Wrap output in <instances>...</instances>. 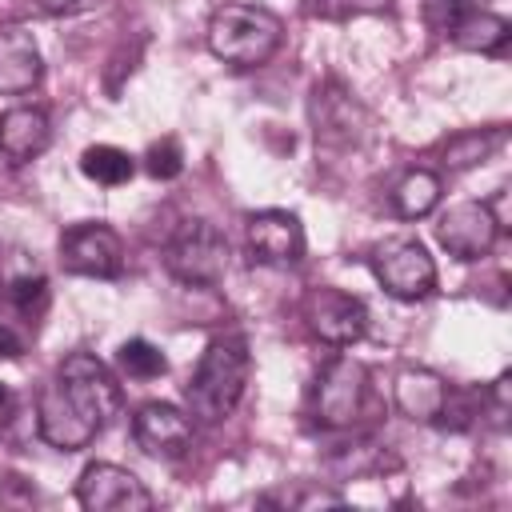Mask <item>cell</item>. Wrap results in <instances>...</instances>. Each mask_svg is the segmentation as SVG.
<instances>
[{
	"mask_svg": "<svg viewBox=\"0 0 512 512\" xmlns=\"http://www.w3.org/2000/svg\"><path fill=\"white\" fill-rule=\"evenodd\" d=\"M248 372H252V356H248L244 336H216L204 348V356L184 388L188 416H196L204 424H220L224 416H232V408L240 404V396L248 388Z\"/></svg>",
	"mask_w": 512,
	"mask_h": 512,
	"instance_id": "1",
	"label": "cell"
},
{
	"mask_svg": "<svg viewBox=\"0 0 512 512\" xmlns=\"http://www.w3.org/2000/svg\"><path fill=\"white\" fill-rule=\"evenodd\" d=\"M284 24L256 4H224L208 20V52L232 68H256L280 48Z\"/></svg>",
	"mask_w": 512,
	"mask_h": 512,
	"instance_id": "2",
	"label": "cell"
},
{
	"mask_svg": "<svg viewBox=\"0 0 512 512\" xmlns=\"http://www.w3.org/2000/svg\"><path fill=\"white\" fill-rule=\"evenodd\" d=\"M164 264L180 284L216 288L228 272V236L208 220H184L164 248Z\"/></svg>",
	"mask_w": 512,
	"mask_h": 512,
	"instance_id": "3",
	"label": "cell"
},
{
	"mask_svg": "<svg viewBox=\"0 0 512 512\" xmlns=\"http://www.w3.org/2000/svg\"><path fill=\"white\" fill-rule=\"evenodd\" d=\"M372 272L396 300H420L436 288V264L428 248L412 236H392L372 248Z\"/></svg>",
	"mask_w": 512,
	"mask_h": 512,
	"instance_id": "4",
	"label": "cell"
},
{
	"mask_svg": "<svg viewBox=\"0 0 512 512\" xmlns=\"http://www.w3.org/2000/svg\"><path fill=\"white\" fill-rule=\"evenodd\" d=\"M60 264L72 276H92V280H116L124 272V244L120 236L100 224H72L60 232Z\"/></svg>",
	"mask_w": 512,
	"mask_h": 512,
	"instance_id": "5",
	"label": "cell"
},
{
	"mask_svg": "<svg viewBox=\"0 0 512 512\" xmlns=\"http://www.w3.org/2000/svg\"><path fill=\"white\" fill-rule=\"evenodd\" d=\"M364 392H368V372L364 364L340 356L332 360L312 388V416L324 428H352L364 412Z\"/></svg>",
	"mask_w": 512,
	"mask_h": 512,
	"instance_id": "6",
	"label": "cell"
},
{
	"mask_svg": "<svg viewBox=\"0 0 512 512\" xmlns=\"http://www.w3.org/2000/svg\"><path fill=\"white\" fill-rule=\"evenodd\" d=\"M76 500L88 512H148L152 508V492L144 488V480L120 464H88L76 480Z\"/></svg>",
	"mask_w": 512,
	"mask_h": 512,
	"instance_id": "7",
	"label": "cell"
},
{
	"mask_svg": "<svg viewBox=\"0 0 512 512\" xmlns=\"http://www.w3.org/2000/svg\"><path fill=\"white\" fill-rule=\"evenodd\" d=\"M304 320H308V328L324 344H336V348H352L368 332V308H364V300L352 296V292L328 288V284L324 288H312L304 296Z\"/></svg>",
	"mask_w": 512,
	"mask_h": 512,
	"instance_id": "8",
	"label": "cell"
},
{
	"mask_svg": "<svg viewBox=\"0 0 512 512\" xmlns=\"http://www.w3.org/2000/svg\"><path fill=\"white\" fill-rule=\"evenodd\" d=\"M56 380L64 384V392H68L100 428L120 412V384L112 380L108 364L96 360L92 352H72V356L60 364Z\"/></svg>",
	"mask_w": 512,
	"mask_h": 512,
	"instance_id": "9",
	"label": "cell"
},
{
	"mask_svg": "<svg viewBox=\"0 0 512 512\" xmlns=\"http://www.w3.org/2000/svg\"><path fill=\"white\" fill-rule=\"evenodd\" d=\"M36 428H40V436H44L52 448H60V452H80V448H88V444L96 440V432H100V424L64 392L60 380L44 384L40 404H36Z\"/></svg>",
	"mask_w": 512,
	"mask_h": 512,
	"instance_id": "10",
	"label": "cell"
},
{
	"mask_svg": "<svg viewBox=\"0 0 512 512\" xmlns=\"http://www.w3.org/2000/svg\"><path fill=\"white\" fill-rule=\"evenodd\" d=\"M500 236V224L496 216L488 212L484 200H464V204H452L448 212L436 216V240L456 256V260H480L492 252Z\"/></svg>",
	"mask_w": 512,
	"mask_h": 512,
	"instance_id": "11",
	"label": "cell"
},
{
	"mask_svg": "<svg viewBox=\"0 0 512 512\" xmlns=\"http://www.w3.org/2000/svg\"><path fill=\"white\" fill-rule=\"evenodd\" d=\"M248 248L252 260L260 264H276L288 268L304 256V228L296 220V212L288 208H264L248 216Z\"/></svg>",
	"mask_w": 512,
	"mask_h": 512,
	"instance_id": "12",
	"label": "cell"
},
{
	"mask_svg": "<svg viewBox=\"0 0 512 512\" xmlns=\"http://www.w3.org/2000/svg\"><path fill=\"white\" fill-rule=\"evenodd\" d=\"M132 436L148 456H164L176 460L192 448V420L188 412H180L176 404L152 400L132 416Z\"/></svg>",
	"mask_w": 512,
	"mask_h": 512,
	"instance_id": "13",
	"label": "cell"
},
{
	"mask_svg": "<svg viewBox=\"0 0 512 512\" xmlns=\"http://www.w3.org/2000/svg\"><path fill=\"white\" fill-rule=\"evenodd\" d=\"M40 72H44V60H40L36 36L20 24H4L0 28V92L4 96L32 92L40 84Z\"/></svg>",
	"mask_w": 512,
	"mask_h": 512,
	"instance_id": "14",
	"label": "cell"
},
{
	"mask_svg": "<svg viewBox=\"0 0 512 512\" xmlns=\"http://www.w3.org/2000/svg\"><path fill=\"white\" fill-rule=\"evenodd\" d=\"M312 124L320 144H352L364 124V112L340 84H320L312 92Z\"/></svg>",
	"mask_w": 512,
	"mask_h": 512,
	"instance_id": "15",
	"label": "cell"
},
{
	"mask_svg": "<svg viewBox=\"0 0 512 512\" xmlns=\"http://www.w3.org/2000/svg\"><path fill=\"white\" fill-rule=\"evenodd\" d=\"M392 396H396V408L408 420L428 424V420H440V408L448 400V384L432 368H400L396 384H392Z\"/></svg>",
	"mask_w": 512,
	"mask_h": 512,
	"instance_id": "16",
	"label": "cell"
},
{
	"mask_svg": "<svg viewBox=\"0 0 512 512\" xmlns=\"http://www.w3.org/2000/svg\"><path fill=\"white\" fill-rule=\"evenodd\" d=\"M48 148V116L32 104H16L0 116V152L12 164H24Z\"/></svg>",
	"mask_w": 512,
	"mask_h": 512,
	"instance_id": "17",
	"label": "cell"
},
{
	"mask_svg": "<svg viewBox=\"0 0 512 512\" xmlns=\"http://www.w3.org/2000/svg\"><path fill=\"white\" fill-rule=\"evenodd\" d=\"M0 300L12 308V312H20V316H36L40 308H44V300H48V280H44V272L36 268V264H28L20 252L4 264V272H0Z\"/></svg>",
	"mask_w": 512,
	"mask_h": 512,
	"instance_id": "18",
	"label": "cell"
},
{
	"mask_svg": "<svg viewBox=\"0 0 512 512\" xmlns=\"http://www.w3.org/2000/svg\"><path fill=\"white\" fill-rule=\"evenodd\" d=\"M448 36H452V44H460V48H468V52H504L512 28H508L504 16L480 8V12H468L464 20H456V24L448 28Z\"/></svg>",
	"mask_w": 512,
	"mask_h": 512,
	"instance_id": "19",
	"label": "cell"
},
{
	"mask_svg": "<svg viewBox=\"0 0 512 512\" xmlns=\"http://www.w3.org/2000/svg\"><path fill=\"white\" fill-rule=\"evenodd\" d=\"M80 172H84L88 180L104 184V188H116V184H128V180H132L136 160H132L124 148H116V144H92V148H84V156H80Z\"/></svg>",
	"mask_w": 512,
	"mask_h": 512,
	"instance_id": "20",
	"label": "cell"
},
{
	"mask_svg": "<svg viewBox=\"0 0 512 512\" xmlns=\"http://www.w3.org/2000/svg\"><path fill=\"white\" fill-rule=\"evenodd\" d=\"M392 200H396V212H400L404 220H420V216H428V212L440 204V176L428 172V168H416V172H408V176L396 184Z\"/></svg>",
	"mask_w": 512,
	"mask_h": 512,
	"instance_id": "21",
	"label": "cell"
},
{
	"mask_svg": "<svg viewBox=\"0 0 512 512\" xmlns=\"http://www.w3.org/2000/svg\"><path fill=\"white\" fill-rule=\"evenodd\" d=\"M504 144V128H472V132H460L444 144V164L448 168H472V164H484L496 148Z\"/></svg>",
	"mask_w": 512,
	"mask_h": 512,
	"instance_id": "22",
	"label": "cell"
},
{
	"mask_svg": "<svg viewBox=\"0 0 512 512\" xmlns=\"http://www.w3.org/2000/svg\"><path fill=\"white\" fill-rule=\"evenodd\" d=\"M116 364H120V372H124V376H132V380H156V376H164V372H168L164 352H160L152 340H144V336L124 340V344H120V352H116Z\"/></svg>",
	"mask_w": 512,
	"mask_h": 512,
	"instance_id": "23",
	"label": "cell"
},
{
	"mask_svg": "<svg viewBox=\"0 0 512 512\" xmlns=\"http://www.w3.org/2000/svg\"><path fill=\"white\" fill-rule=\"evenodd\" d=\"M144 172H148L152 180H176V176L184 172V152H180V144H176L172 136L148 144V152H144Z\"/></svg>",
	"mask_w": 512,
	"mask_h": 512,
	"instance_id": "24",
	"label": "cell"
},
{
	"mask_svg": "<svg viewBox=\"0 0 512 512\" xmlns=\"http://www.w3.org/2000/svg\"><path fill=\"white\" fill-rule=\"evenodd\" d=\"M392 0H308V12L320 20H352V16H376L388 12Z\"/></svg>",
	"mask_w": 512,
	"mask_h": 512,
	"instance_id": "25",
	"label": "cell"
},
{
	"mask_svg": "<svg viewBox=\"0 0 512 512\" xmlns=\"http://www.w3.org/2000/svg\"><path fill=\"white\" fill-rule=\"evenodd\" d=\"M480 8H484V0H424V16L440 32H448L456 20H464L468 12H480Z\"/></svg>",
	"mask_w": 512,
	"mask_h": 512,
	"instance_id": "26",
	"label": "cell"
},
{
	"mask_svg": "<svg viewBox=\"0 0 512 512\" xmlns=\"http://www.w3.org/2000/svg\"><path fill=\"white\" fill-rule=\"evenodd\" d=\"M16 356H20V336L8 324H0V360H16Z\"/></svg>",
	"mask_w": 512,
	"mask_h": 512,
	"instance_id": "27",
	"label": "cell"
},
{
	"mask_svg": "<svg viewBox=\"0 0 512 512\" xmlns=\"http://www.w3.org/2000/svg\"><path fill=\"white\" fill-rule=\"evenodd\" d=\"M8 416H12V396H8L4 388H0V428L8 424Z\"/></svg>",
	"mask_w": 512,
	"mask_h": 512,
	"instance_id": "28",
	"label": "cell"
},
{
	"mask_svg": "<svg viewBox=\"0 0 512 512\" xmlns=\"http://www.w3.org/2000/svg\"><path fill=\"white\" fill-rule=\"evenodd\" d=\"M40 8H44V12H68L72 0H40Z\"/></svg>",
	"mask_w": 512,
	"mask_h": 512,
	"instance_id": "29",
	"label": "cell"
}]
</instances>
